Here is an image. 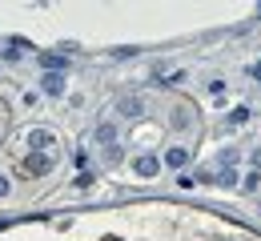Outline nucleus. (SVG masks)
<instances>
[{
  "label": "nucleus",
  "instance_id": "1",
  "mask_svg": "<svg viewBox=\"0 0 261 241\" xmlns=\"http://www.w3.org/2000/svg\"><path fill=\"white\" fill-rule=\"evenodd\" d=\"M53 165H57L53 153H33V149H29V157L20 161V173H24V177H48Z\"/></svg>",
  "mask_w": 261,
  "mask_h": 241
},
{
  "label": "nucleus",
  "instance_id": "2",
  "mask_svg": "<svg viewBox=\"0 0 261 241\" xmlns=\"http://www.w3.org/2000/svg\"><path fill=\"white\" fill-rule=\"evenodd\" d=\"M133 173H137V177H157V173H161V157H153V153H141V157L133 161Z\"/></svg>",
  "mask_w": 261,
  "mask_h": 241
},
{
  "label": "nucleus",
  "instance_id": "3",
  "mask_svg": "<svg viewBox=\"0 0 261 241\" xmlns=\"http://www.w3.org/2000/svg\"><path fill=\"white\" fill-rule=\"evenodd\" d=\"M24 141H29V149H33V153H48V149L57 145V137H53L48 129H33V133H29Z\"/></svg>",
  "mask_w": 261,
  "mask_h": 241
},
{
  "label": "nucleus",
  "instance_id": "4",
  "mask_svg": "<svg viewBox=\"0 0 261 241\" xmlns=\"http://www.w3.org/2000/svg\"><path fill=\"white\" fill-rule=\"evenodd\" d=\"M40 89H44L48 97H61V93H65V72H44V76H40Z\"/></svg>",
  "mask_w": 261,
  "mask_h": 241
},
{
  "label": "nucleus",
  "instance_id": "5",
  "mask_svg": "<svg viewBox=\"0 0 261 241\" xmlns=\"http://www.w3.org/2000/svg\"><path fill=\"white\" fill-rule=\"evenodd\" d=\"M161 165H169V169H181V165H189V149H165V157H161Z\"/></svg>",
  "mask_w": 261,
  "mask_h": 241
},
{
  "label": "nucleus",
  "instance_id": "6",
  "mask_svg": "<svg viewBox=\"0 0 261 241\" xmlns=\"http://www.w3.org/2000/svg\"><path fill=\"white\" fill-rule=\"evenodd\" d=\"M121 117H141V101H137V97H125V101H121Z\"/></svg>",
  "mask_w": 261,
  "mask_h": 241
},
{
  "label": "nucleus",
  "instance_id": "7",
  "mask_svg": "<svg viewBox=\"0 0 261 241\" xmlns=\"http://www.w3.org/2000/svg\"><path fill=\"white\" fill-rule=\"evenodd\" d=\"M113 137H117L113 125H100V129H97V141H105V145H113Z\"/></svg>",
  "mask_w": 261,
  "mask_h": 241
},
{
  "label": "nucleus",
  "instance_id": "8",
  "mask_svg": "<svg viewBox=\"0 0 261 241\" xmlns=\"http://www.w3.org/2000/svg\"><path fill=\"white\" fill-rule=\"evenodd\" d=\"M245 117H249V109H233V117H229V125H241Z\"/></svg>",
  "mask_w": 261,
  "mask_h": 241
},
{
  "label": "nucleus",
  "instance_id": "9",
  "mask_svg": "<svg viewBox=\"0 0 261 241\" xmlns=\"http://www.w3.org/2000/svg\"><path fill=\"white\" fill-rule=\"evenodd\" d=\"M8 189H12V181H8L4 173H0V197H8Z\"/></svg>",
  "mask_w": 261,
  "mask_h": 241
},
{
  "label": "nucleus",
  "instance_id": "10",
  "mask_svg": "<svg viewBox=\"0 0 261 241\" xmlns=\"http://www.w3.org/2000/svg\"><path fill=\"white\" fill-rule=\"evenodd\" d=\"M253 161H257V169H261V153H257V157H253Z\"/></svg>",
  "mask_w": 261,
  "mask_h": 241
}]
</instances>
